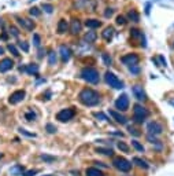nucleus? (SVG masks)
<instances>
[{
	"label": "nucleus",
	"instance_id": "obj_43",
	"mask_svg": "<svg viewBox=\"0 0 174 176\" xmlns=\"http://www.w3.org/2000/svg\"><path fill=\"white\" fill-rule=\"evenodd\" d=\"M116 23H118V25H125V23H126L125 17H123V15H118V17H116Z\"/></svg>",
	"mask_w": 174,
	"mask_h": 176
},
{
	"label": "nucleus",
	"instance_id": "obj_24",
	"mask_svg": "<svg viewBox=\"0 0 174 176\" xmlns=\"http://www.w3.org/2000/svg\"><path fill=\"white\" fill-rule=\"evenodd\" d=\"M85 173H87V176H103L102 171H99L97 168H88Z\"/></svg>",
	"mask_w": 174,
	"mask_h": 176
},
{
	"label": "nucleus",
	"instance_id": "obj_9",
	"mask_svg": "<svg viewBox=\"0 0 174 176\" xmlns=\"http://www.w3.org/2000/svg\"><path fill=\"white\" fill-rule=\"evenodd\" d=\"M147 131H148L149 135L156 136V135H161L163 132V127H162V124H159L158 121H151L148 127H147Z\"/></svg>",
	"mask_w": 174,
	"mask_h": 176
},
{
	"label": "nucleus",
	"instance_id": "obj_49",
	"mask_svg": "<svg viewBox=\"0 0 174 176\" xmlns=\"http://www.w3.org/2000/svg\"><path fill=\"white\" fill-rule=\"evenodd\" d=\"M149 8H151V3H147V7H145V14L147 15L149 14Z\"/></svg>",
	"mask_w": 174,
	"mask_h": 176
},
{
	"label": "nucleus",
	"instance_id": "obj_13",
	"mask_svg": "<svg viewBox=\"0 0 174 176\" xmlns=\"http://www.w3.org/2000/svg\"><path fill=\"white\" fill-rule=\"evenodd\" d=\"M14 62L11 58H4L0 61V73H6L8 72L10 69H13Z\"/></svg>",
	"mask_w": 174,
	"mask_h": 176
},
{
	"label": "nucleus",
	"instance_id": "obj_19",
	"mask_svg": "<svg viewBox=\"0 0 174 176\" xmlns=\"http://www.w3.org/2000/svg\"><path fill=\"white\" fill-rule=\"evenodd\" d=\"M85 25H87L88 28H90V29H96V28L102 26V22H100L99 20H87L85 21Z\"/></svg>",
	"mask_w": 174,
	"mask_h": 176
},
{
	"label": "nucleus",
	"instance_id": "obj_16",
	"mask_svg": "<svg viewBox=\"0 0 174 176\" xmlns=\"http://www.w3.org/2000/svg\"><path fill=\"white\" fill-rule=\"evenodd\" d=\"M81 28H82V25H81L80 20H77V18H74V20L71 21V26H70V30L73 35H78V33L81 32Z\"/></svg>",
	"mask_w": 174,
	"mask_h": 176
},
{
	"label": "nucleus",
	"instance_id": "obj_36",
	"mask_svg": "<svg viewBox=\"0 0 174 176\" xmlns=\"http://www.w3.org/2000/svg\"><path fill=\"white\" fill-rule=\"evenodd\" d=\"M95 117L99 118V120H102V121H108L107 116H106V114H103L102 111H99V113H95Z\"/></svg>",
	"mask_w": 174,
	"mask_h": 176
},
{
	"label": "nucleus",
	"instance_id": "obj_18",
	"mask_svg": "<svg viewBox=\"0 0 174 176\" xmlns=\"http://www.w3.org/2000/svg\"><path fill=\"white\" fill-rule=\"evenodd\" d=\"M69 29V23L66 20H60L58 22V28H56V30H58L59 35H62V33H65L66 30Z\"/></svg>",
	"mask_w": 174,
	"mask_h": 176
},
{
	"label": "nucleus",
	"instance_id": "obj_39",
	"mask_svg": "<svg viewBox=\"0 0 174 176\" xmlns=\"http://www.w3.org/2000/svg\"><path fill=\"white\" fill-rule=\"evenodd\" d=\"M10 33L13 35L14 37H18V36H19V30L16 29L15 26H10Z\"/></svg>",
	"mask_w": 174,
	"mask_h": 176
},
{
	"label": "nucleus",
	"instance_id": "obj_11",
	"mask_svg": "<svg viewBox=\"0 0 174 176\" xmlns=\"http://www.w3.org/2000/svg\"><path fill=\"white\" fill-rule=\"evenodd\" d=\"M132 91H133V95H134V98L137 99V101H143V102L147 101V95H145V91L143 90L141 85H139V84L133 85Z\"/></svg>",
	"mask_w": 174,
	"mask_h": 176
},
{
	"label": "nucleus",
	"instance_id": "obj_47",
	"mask_svg": "<svg viewBox=\"0 0 174 176\" xmlns=\"http://www.w3.org/2000/svg\"><path fill=\"white\" fill-rule=\"evenodd\" d=\"M41 160H44V161H55V157H49V156H45V154H43V156H41Z\"/></svg>",
	"mask_w": 174,
	"mask_h": 176
},
{
	"label": "nucleus",
	"instance_id": "obj_31",
	"mask_svg": "<svg viewBox=\"0 0 174 176\" xmlns=\"http://www.w3.org/2000/svg\"><path fill=\"white\" fill-rule=\"evenodd\" d=\"M148 140H149V142H151L152 144H156V146H158L159 149H161V147H162V144H161V140H158V139H156V138H155V136H152V135H148Z\"/></svg>",
	"mask_w": 174,
	"mask_h": 176
},
{
	"label": "nucleus",
	"instance_id": "obj_5",
	"mask_svg": "<svg viewBox=\"0 0 174 176\" xmlns=\"http://www.w3.org/2000/svg\"><path fill=\"white\" fill-rule=\"evenodd\" d=\"M113 165L115 166L118 171H121V172H129V171L132 169V162H129V161L122 158V157L115 158V160L113 161Z\"/></svg>",
	"mask_w": 174,
	"mask_h": 176
},
{
	"label": "nucleus",
	"instance_id": "obj_10",
	"mask_svg": "<svg viewBox=\"0 0 174 176\" xmlns=\"http://www.w3.org/2000/svg\"><path fill=\"white\" fill-rule=\"evenodd\" d=\"M26 94L23 90H18V91L13 92V94L10 95V99H8V102H10L11 105H16V103H19V102H22L23 99H25Z\"/></svg>",
	"mask_w": 174,
	"mask_h": 176
},
{
	"label": "nucleus",
	"instance_id": "obj_7",
	"mask_svg": "<svg viewBox=\"0 0 174 176\" xmlns=\"http://www.w3.org/2000/svg\"><path fill=\"white\" fill-rule=\"evenodd\" d=\"M139 55L137 54H126L125 56L121 58V62L123 65H128V66H134V65H139Z\"/></svg>",
	"mask_w": 174,
	"mask_h": 176
},
{
	"label": "nucleus",
	"instance_id": "obj_38",
	"mask_svg": "<svg viewBox=\"0 0 174 176\" xmlns=\"http://www.w3.org/2000/svg\"><path fill=\"white\" fill-rule=\"evenodd\" d=\"M19 134H22V135H25V136H29V138H36V135L34 134H30V132H28L26 129H23V128H19Z\"/></svg>",
	"mask_w": 174,
	"mask_h": 176
},
{
	"label": "nucleus",
	"instance_id": "obj_30",
	"mask_svg": "<svg viewBox=\"0 0 174 176\" xmlns=\"http://www.w3.org/2000/svg\"><path fill=\"white\" fill-rule=\"evenodd\" d=\"M132 146L134 147V149H136L137 151H141V153L144 151V147H143V144H141V143H139L137 140H132Z\"/></svg>",
	"mask_w": 174,
	"mask_h": 176
},
{
	"label": "nucleus",
	"instance_id": "obj_44",
	"mask_svg": "<svg viewBox=\"0 0 174 176\" xmlns=\"http://www.w3.org/2000/svg\"><path fill=\"white\" fill-rule=\"evenodd\" d=\"M130 33H132L133 37H139V36H143V33H140L139 29H132L130 30Z\"/></svg>",
	"mask_w": 174,
	"mask_h": 176
},
{
	"label": "nucleus",
	"instance_id": "obj_8",
	"mask_svg": "<svg viewBox=\"0 0 174 176\" xmlns=\"http://www.w3.org/2000/svg\"><path fill=\"white\" fill-rule=\"evenodd\" d=\"M115 108L118 109L119 111H125L129 109V98H128V95H121L119 98L115 101Z\"/></svg>",
	"mask_w": 174,
	"mask_h": 176
},
{
	"label": "nucleus",
	"instance_id": "obj_32",
	"mask_svg": "<svg viewBox=\"0 0 174 176\" xmlns=\"http://www.w3.org/2000/svg\"><path fill=\"white\" fill-rule=\"evenodd\" d=\"M7 48H8V51H10L14 56H19V52H18V50L15 48V46H13V44H8V46H7Z\"/></svg>",
	"mask_w": 174,
	"mask_h": 176
},
{
	"label": "nucleus",
	"instance_id": "obj_29",
	"mask_svg": "<svg viewBox=\"0 0 174 176\" xmlns=\"http://www.w3.org/2000/svg\"><path fill=\"white\" fill-rule=\"evenodd\" d=\"M36 113L33 110H30V111H28V113L25 114V118H26V121H34L36 120Z\"/></svg>",
	"mask_w": 174,
	"mask_h": 176
},
{
	"label": "nucleus",
	"instance_id": "obj_33",
	"mask_svg": "<svg viewBox=\"0 0 174 176\" xmlns=\"http://www.w3.org/2000/svg\"><path fill=\"white\" fill-rule=\"evenodd\" d=\"M118 149H119L121 151H125V153H128V151H129V147H128V144L123 143V142H118Z\"/></svg>",
	"mask_w": 174,
	"mask_h": 176
},
{
	"label": "nucleus",
	"instance_id": "obj_26",
	"mask_svg": "<svg viewBox=\"0 0 174 176\" xmlns=\"http://www.w3.org/2000/svg\"><path fill=\"white\" fill-rule=\"evenodd\" d=\"M48 63L51 66H55L56 65V54H55V51H51L48 54Z\"/></svg>",
	"mask_w": 174,
	"mask_h": 176
},
{
	"label": "nucleus",
	"instance_id": "obj_2",
	"mask_svg": "<svg viewBox=\"0 0 174 176\" xmlns=\"http://www.w3.org/2000/svg\"><path fill=\"white\" fill-rule=\"evenodd\" d=\"M81 77L84 78L85 81L90 83V84H97L99 83V72H97L96 69L93 68H85L81 70Z\"/></svg>",
	"mask_w": 174,
	"mask_h": 176
},
{
	"label": "nucleus",
	"instance_id": "obj_37",
	"mask_svg": "<svg viewBox=\"0 0 174 176\" xmlns=\"http://www.w3.org/2000/svg\"><path fill=\"white\" fill-rule=\"evenodd\" d=\"M29 13H30V15H32V17H40V14H41L37 7H33V8H30Z\"/></svg>",
	"mask_w": 174,
	"mask_h": 176
},
{
	"label": "nucleus",
	"instance_id": "obj_12",
	"mask_svg": "<svg viewBox=\"0 0 174 176\" xmlns=\"http://www.w3.org/2000/svg\"><path fill=\"white\" fill-rule=\"evenodd\" d=\"M16 21H18V23L22 26L23 29H26V30H33V29H34V22H33V21H30V20H28V18L16 17Z\"/></svg>",
	"mask_w": 174,
	"mask_h": 176
},
{
	"label": "nucleus",
	"instance_id": "obj_14",
	"mask_svg": "<svg viewBox=\"0 0 174 176\" xmlns=\"http://www.w3.org/2000/svg\"><path fill=\"white\" fill-rule=\"evenodd\" d=\"M59 54H60L62 61H63V62H67L69 59H70V56H71V51H70V48H69L67 46H60L59 47Z\"/></svg>",
	"mask_w": 174,
	"mask_h": 176
},
{
	"label": "nucleus",
	"instance_id": "obj_15",
	"mask_svg": "<svg viewBox=\"0 0 174 176\" xmlns=\"http://www.w3.org/2000/svg\"><path fill=\"white\" fill-rule=\"evenodd\" d=\"M110 116H111L116 123H119V124H126V123H128V118H126L125 116H122V114H119L118 111L110 110Z\"/></svg>",
	"mask_w": 174,
	"mask_h": 176
},
{
	"label": "nucleus",
	"instance_id": "obj_42",
	"mask_svg": "<svg viewBox=\"0 0 174 176\" xmlns=\"http://www.w3.org/2000/svg\"><path fill=\"white\" fill-rule=\"evenodd\" d=\"M33 44H34L36 47L40 46V36L37 35V33H34V35H33Z\"/></svg>",
	"mask_w": 174,
	"mask_h": 176
},
{
	"label": "nucleus",
	"instance_id": "obj_21",
	"mask_svg": "<svg viewBox=\"0 0 174 176\" xmlns=\"http://www.w3.org/2000/svg\"><path fill=\"white\" fill-rule=\"evenodd\" d=\"M23 166L22 165H18V164H16V165H14L13 168H11L10 169V173L11 175H16V176H19V175H22L23 173Z\"/></svg>",
	"mask_w": 174,
	"mask_h": 176
},
{
	"label": "nucleus",
	"instance_id": "obj_20",
	"mask_svg": "<svg viewBox=\"0 0 174 176\" xmlns=\"http://www.w3.org/2000/svg\"><path fill=\"white\" fill-rule=\"evenodd\" d=\"M96 39H97V35H96V32H93V30L85 33V36H84V40L87 43H95Z\"/></svg>",
	"mask_w": 174,
	"mask_h": 176
},
{
	"label": "nucleus",
	"instance_id": "obj_40",
	"mask_svg": "<svg viewBox=\"0 0 174 176\" xmlns=\"http://www.w3.org/2000/svg\"><path fill=\"white\" fill-rule=\"evenodd\" d=\"M45 129L48 131L49 134H55V132H56V127H54L52 124H47L45 125Z\"/></svg>",
	"mask_w": 174,
	"mask_h": 176
},
{
	"label": "nucleus",
	"instance_id": "obj_22",
	"mask_svg": "<svg viewBox=\"0 0 174 176\" xmlns=\"http://www.w3.org/2000/svg\"><path fill=\"white\" fill-rule=\"evenodd\" d=\"M25 70L29 73V74H37V73H39V65H36V63H30V65L26 66Z\"/></svg>",
	"mask_w": 174,
	"mask_h": 176
},
{
	"label": "nucleus",
	"instance_id": "obj_50",
	"mask_svg": "<svg viewBox=\"0 0 174 176\" xmlns=\"http://www.w3.org/2000/svg\"><path fill=\"white\" fill-rule=\"evenodd\" d=\"M3 54H4V48L3 47H0V55H3Z\"/></svg>",
	"mask_w": 174,
	"mask_h": 176
},
{
	"label": "nucleus",
	"instance_id": "obj_17",
	"mask_svg": "<svg viewBox=\"0 0 174 176\" xmlns=\"http://www.w3.org/2000/svg\"><path fill=\"white\" fill-rule=\"evenodd\" d=\"M113 35H114V28H113V26H108V28H106V29L102 32L103 39L107 40V41H110V40L113 39Z\"/></svg>",
	"mask_w": 174,
	"mask_h": 176
},
{
	"label": "nucleus",
	"instance_id": "obj_46",
	"mask_svg": "<svg viewBox=\"0 0 174 176\" xmlns=\"http://www.w3.org/2000/svg\"><path fill=\"white\" fill-rule=\"evenodd\" d=\"M113 13H114L113 8H106V11H104V17H106V18H110V17L113 15Z\"/></svg>",
	"mask_w": 174,
	"mask_h": 176
},
{
	"label": "nucleus",
	"instance_id": "obj_23",
	"mask_svg": "<svg viewBox=\"0 0 174 176\" xmlns=\"http://www.w3.org/2000/svg\"><path fill=\"white\" fill-rule=\"evenodd\" d=\"M128 18H129L130 21H133V22H139L140 21V15L139 13L136 10H129V13H128Z\"/></svg>",
	"mask_w": 174,
	"mask_h": 176
},
{
	"label": "nucleus",
	"instance_id": "obj_1",
	"mask_svg": "<svg viewBox=\"0 0 174 176\" xmlns=\"http://www.w3.org/2000/svg\"><path fill=\"white\" fill-rule=\"evenodd\" d=\"M78 99L85 106H96L100 102V95L92 88H84L78 95Z\"/></svg>",
	"mask_w": 174,
	"mask_h": 176
},
{
	"label": "nucleus",
	"instance_id": "obj_41",
	"mask_svg": "<svg viewBox=\"0 0 174 176\" xmlns=\"http://www.w3.org/2000/svg\"><path fill=\"white\" fill-rule=\"evenodd\" d=\"M18 46H19V48H22L25 52L29 51V46H28V43H26V41H19V44H18Z\"/></svg>",
	"mask_w": 174,
	"mask_h": 176
},
{
	"label": "nucleus",
	"instance_id": "obj_34",
	"mask_svg": "<svg viewBox=\"0 0 174 176\" xmlns=\"http://www.w3.org/2000/svg\"><path fill=\"white\" fill-rule=\"evenodd\" d=\"M129 72L132 73V74H139V73H140V66L139 65L129 66Z\"/></svg>",
	"mask_w": 174,
	"mask_h": 176
},
{
	"label": "nucleus",
	"instance_id": "obj_27",
	"mask_svg": "<svg viewBox=\"0 0 174 176\" xmlns=\"http://www.w3.org/2000/svg\"><path fill=\"white\" fill-rule=\"evenodd\" d=\"M96 153H102L104 156H113V150L111 149H104V147H97Z\"/></svg>",
	"mask_w": 174,
	"mask_h": 176
},
{
	"label": "nucleus",
	"instance_id": "obj_53",
	"mask_svg": "<svg viewBox=\"0 0 174 176\" xmlns=\"http://www.w3.org/2000/svg\"><path fill=\"white\" fill-rule=\"evenodd\" d=\"M45 176H49V175H45Z\"/></svg>",
	"mask_w": 174,
	"mask_h": 176
},
{
	"label": "nucleus",
	"instance_id": "obj_3",
	"mask_svg": "<svg viewBox=\"0 0 174 176\" xmlns=\"http://www.w3.org/2000/svg\"><path fill=\"white\" fill-rule=\"evenodd\" d=\"M133 113H134V121L136 123H140V124L144 121L145 117L149 116V111L144 106H141V105H136L134 109H133Z\"/></svg>",
	"mask_w": 174,
	"mask_h": 176
},
{
	"label": "nucleus",
	"instance_id": "obj_25",
	"mask_svg": "<svg viewBox=\"0 0 174 176\" xmlns=\"http://www.w3.org/2000/svg\"><path fill=\"white\" fill-rule=\"evenodd\" d=\"M133 162H134L137 166H140V168H144V169H148V164L145 162V161H143L141 158H139V157H134V158H133Z\"/></svg>",
	"mask_w": 174,
	"mask_h": 176
},
{
	"label": "nucleus",
	"instance_id": "obj_51",
	"mask_svg": "<svg viewBox=\"0 0 174 176\" xmlns=\"http://www.w3.org/2000/svg\"><path fill=\"white\" fill-rule=\"evenodd\" d=\"M169 103H170L171 106H173V108H174V99H170V101H169Z\"/></svg>",
	"mask_w": 174,
	"mask_h": 176
},
{
	"label": "nucleus",
	"instance_id": "obj_4",
	"mask_svg": "<svg viewBox=\"0 0 174 176\" xmlns=\"http://www.w3.org/2000/svg\"><path fill=\"white\" fill-rule=\"evenodd\" d=\"M104 78H106V83L110 85V87L115 88V90H121V88H123V83L121 81L119 78L116 77L114 73L107 72L106 76H104Z\"/></svg>",
	"mask_w": 174,
	"mask_h": 176
},
{
	"label": "nucleus",
	"instance_id": "obj_35",
	"mask_svg": "<svg viewBox=\"0 0 174 176\" xmlns=\"http://www.w3.org/2000/svg\"><path fill=\"white\" fill-rule=\"evenodd\" d=\"M43 10H44L45 13L51 14L52 11H54V6H52V4H43Z\"/></svg>",
	"mask_w": 174,
	"mask_h": 176
},
{
	"label": "nucleus",
	"instance_id": "obj_48",
	"mask_svg": "<svg viewBox=\"0 0 174 176\" xmlns=\"http://www.w3.org/2000/svg\"><path fill=\"white\" fill-rule=\"evenodd\" d=\"M39 172V171H29V172H26V173H23V176H34L36 173Z\"/></svg>",
	"mask_w": 174,
	"mask_h": 176
},
{
	"label": "nucleus",
	"instance_id": "obj_45",
	"mask_svg": "<svg viewBox=\"0 0 174 176\" xmlns=\"http://www.w3.org/2000/svg\"><path fill=\"white\" fill-rule=\"evenodd\" d=\"M128 131H129L132 135H134V136H139V135H140L139 131L136 129V128H133V127H129V128H128Z\"/></svg>",
	"mask_w": 174,
	"mask_h": 176
},
{
	"label": "nucleus",
	"instance_id": "obj_6",
	"mask_svg": "<svg viewBox=\"0 0 174 176\" xmlns=\"http://www.w3.org/2000/svg\"><path fill=\"white\" fill-rule=\"evenodd\" d=\"M74 116H75L74 109H71V108L70 109H63V110H60L58 114H56V120L65 123V121H70Z\"/></svg>",
	"mask_w": 174,
	"mask_h": 176
},
{
	"label": "nucleus",
	"instance_id": "obj_52",
	"mask_svg": "<svg viewBox=\"0 0 174 176\" xmlns=\"http://www.w3.org/2000/svg\"><path fill=\"white\" fill-rule=\"evenodd\" d=\"M1 157H3V154H1V153H0V158H1Z\"/></svg>",
	"mask_w": 174,
	"mask_h": 176
},
{
	"label": "nucleus",
	"instance_id": "obj_28",
	"mask_svg": "<svg viewBox=\"0 0 174 176\" xmlns=\"http://www.w3.org/2000/svg\"><path fill=\"white\" fill-rule=\"evenodd\" d=\"M102 58H103V62L106 66H111V63H113V59H111V56L108 55V54H103L102 55Z\"/></svg>",
	"mask_w": 174,
	"mask_h": 176
}]
</instances>
